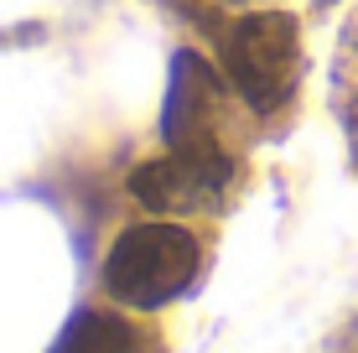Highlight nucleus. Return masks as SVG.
Segmentation results:
<instances>
[{"label":"nucleus","mask_w":358,"mask_h":353,"mask_svg":"<svg viewBox=\"0 0 358 353\" xmlns=\"http://www.w3.org/2000/svg\"><path fill=\"white\" fill-rule=\"evenodd\" d=\"M197 265H203V245H197L192 229L156 218V224H130L109 245L99 286L115 307L156 312L197 281Z\"/></svg>","instance_id":"obj_1"},{"label":"nucleus","mask_w":358,"mask_h":353,"mask_svg":"<svg viewBox=\"0 0 358 353\" xmlns=\"http://www.w3.org/2000/svg\"><path fill=\"white\" fill-rule=\"evenodd\" d=\"M224 73L255 115H280L301 83V27L291 10H244L224 31Z\"/></svg>","instance_id":"obj_2"},{"label":"nucleus","mask_w":358,"mask_h":353,"mask_svg":"<svg viewBox=\"0 0 358 353\" xmlns=\"http://www.w3.org/2000/svg\"><path fill=\"white\" fill-rule=\"evenodd\" d=\"M229 182H234V166L208 136V141L171 145V156L135 166L125 187L151 213H213V208H224Z\"/></svg>","instance_id":"obj_3"},{"label":"nucleus","mask_w":358,"mask_h":353,"mask_svg":"<svg viewBox=\"0 0 358 353\" xmlns=\"http://www.w3.org/2000/svg\"><path fill=\"white\" fill-rule=\"evenodd\" d=\"M213 99H218V78L208 73V63L197 52H171V83H166V109H162V136L171 145L208 141L213 136Z\"/></svg>","instance_id":"obj_4"},{"label":"nucleus","mask_w":358,"mask_h":353,"mask_svg":"<svg viewBox=\"0 0 358 353\" xmlns=\"http://www.w3.org/2000/svg\"><path fill=\"white\" fill-rule=\"evenodd\" d=\"M52 353H141V333L109 312H78Z\"/></svg>","instance_id":"obj_5"},{"label":"nucleus","mask_w":358,"mask_h":353,"mask_svg":"<svg viewBox=\"0 0 358 353\" xmlns=\"http://www.w3.org/2000/svg\"><path fill=\"white\" fill-rule=\"evenodd\" d=\"M332 104H338V120L348 130V151L358 166V21L343 31L338 63H332Z\"/></svg>","instance_id":"obj_6"},{"label":"nucleus","mask_w":358,"mask_h":353,"mask_svg":"<svg viewBox=\"0 0 358 353\" xmlns=\"http://www.w3.org/2000/svg\"><path fill=\"white\" fill-rule=\"evenodd\" d=\"M162 6H171V10H197V0H162Z\"/></svg>","instance_id":"obj_7"},{"label":"nucleus","mask_w":358,"mask_h":353,"mask_svg":"<svg viewBox=\"0 0 358 353\" xmlns=\"http://www.w3.org/2000/svg\"><path fill=\"white\" fill-rule=\"evenodd\" d=\"M322 6H327V0H322Z\"/></svg>","instance_id":"obj_8"}]
</instances>
